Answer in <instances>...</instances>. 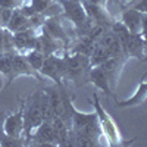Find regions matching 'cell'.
<instances>
[{"mask_svg": "<svg viewBox=\"0 0 147 147\" xmlns=\"http://www.w3.org/2000/svg\"><path fill=\"white\" fill-rule=\"evenodd\" d=\"M24 57H25V60L28 62V65L37 72H40V69L43 66V62L46 59V56L40 50H37V49H31V50L25 52L24 53Z\"/></svg>", "mask_w": 147, "mask_h": 147, "instance_id": "cell-13", "label": "cell"}, {"mask_svg": "<svg viewBox=\"0 0 147 147\" xmlns=\"http://www.w3.org/2000/svg\"><path fill=\"white\" fill-rule=\"evenodd\" d=\"M93 106H94V112L97 113V118H99L102 134H103V137H106V144H109V146H125V144L134 143L138 138V137H134L131 140H125L121 136L119 128L116 127L113 119L110 118V115L103 109V106L99 100V96L96 93L93 94Z\"/></svg>", "mask_w": 147, "mask_h": 147, "instance_id": "cell-3", "label": "cell"}, {"mask_svg": "<svg viewBox=\"0 0 147 147\" xmlns=\"http://www.w3.org/2000/svg\"><path fill=\"white\" fill-rule=\"evenodd\" d=\"M40 97H41V90H35L25 100H22V106H24V134L22 136L28 140V146H30V138H31L32 131L43 122Z\"/></svg>", "mask_w": 147, "mask_h": 147, "instance_id": "cell-5", "label": "cell"}, {"mask_svg": "<svg viewBox=\"0 0 147 147\" xmlns=\"http://www.w3.org/2000/svg\"><path fill=\"white\" fill-rule=\"evenodd\" d=\"M90 82L94 84L99 90H102L106 96H113V90L110 87L109 78L102 66H91L90 71Z\"/></svg>", "mask_w": 147, "mask_h": 147, "instance_id": "cell-9", "label": "cell"}, {"mask_svg": "<svg viewBox=\"0 0 147 147\" xmlns=\"http://www.w3.org/2000/svg\"><path fill=\"white\" fill-rule=\"evenodd\" d=\"M30 144L32 146H57L56 134L52 122H41L37 127L30 138Z\"/></svg>", "mask_w": 147, "mask_h": 147, "instance_id": "cell-7", "label": "cell"}, {"mask_svg": "<svg viewBox=\"0 0 147 147\" xmlns=\"http://www.w3.org/2000/svg\"><path fill=\"white\" fill-rule=\"evenodd\" d=\"M65 60V81H71L75 87H84L90 82V56L81 53H63Z\"/></svg>", "mask_w": 147, "mask_h": 147, "instance_id": "cell-1", "label": "cell"}, {"mask_svg": "<svg viewBox=\"0 0 147 147\" xmlns=\"http://www.w3.org/2000/svg\"><path fill=\"white\" fill-rule=\"evenodd\" d=\"M141 37L144 38L146 47H147V13H143V19H141Z\"/></svg>", "mask_w": 147, "mask_h": 147, "instance_id": "cell-18", "label": "cell"}, {"mask_svg": "<svg viewBox=\"0 0 147 147\" xmlns=\"http://www.w3.org/2000/svg\"><path fill=\"white\" fill-rule=\"evenodd\" d=\"M141 19L143 13L136 7H128L122 12L121 22L131 31V32H141Z\"/></svg>", "mask_w": 147, "mask_h": 147, "instance_id": "cell-10", "label": "cell"}, {"mask_svg": "<svg viewBox=\"0 0 147 147\" xmlns=\"http://www.w3.org/2000/svg\"><path fill=\"white\" fill-rule=\"evenodd\" d=\"M68 52V50H66ZM43 77L55 81L56 85H65V60L63 55H50L46 56L43 66L40 69Z\"/></svg>", "mask_w": 147, "mask_h": 147, "instance_id": "cell-6", "label": "cell"}, {"mask_svg": "<svg viewBox=\"0 0 147 147\" xmlns=\"http://www.w3.org/2000/svg\"><path fill=\"white\" fill-rule=\"evenodd\" d=\"M72 131H75L78 134L88 137L94 141H97L100 146V138L103 137L100 124H99V118L97 113H84L75 107V105H72Z\"/></svg>", "mask_w": 147, "mask_h": 147, "instance_id": "cell-4", "label": "cell"}, {"mask_svg": "<svg viewBox=\"0 0 147 147\" xmlns=\"http://www.w3.org/2000/svg\"><path fill=\"white\" fill-rule=\"evenodd\" d=\"M5 32H6V28H3L0 25V52H2V44H3V38H5Z\"/></svg>", "mask_w": 147, "mask_h": 147, "instance_id": "cell-20", "label": "cell"}, {"mask_svg": "<svg viewBox=\"0 0 147 147\" xmlns=\"http://www.w3.org/2000/svg\"><path fill=\"white\" fill-rule=\"evenodd\" d=\"M25 0H0V7H5V9H19Z\"/></svg>", "mask_w": 147, "mask_h": 147, "instance_id": "cell-17", "label": "cell"}, {"mask_svg": "<svg viewBox=\"0 0 147 147\" xmlns=\"http://www.w3.org/2000/svg\"><path fill=\"white\" fill-rule=\"evenodd\" d=\"M5 129H3V124H0V143H2V140L5 138Z\"/></svg>", "mask_w": 147, "mask_h": 147, "instance_id": "cell-21", "label": "cell"}, {"mask_svg": "<svg viewBox=\"0 0 147 147\" xmlns=\"http://www.w3.org/2000/svg\"><path fill=\"white\" fill-rule=\"evenodd\" d=\"M56 2L62 7V16L74 25V31L78 38L87 35L93 27V22L87 16L81 0H56Z\"/></svg>", "mask_w": 147, "mask_h": 147, "instance_id": "cell-2", "label": "cell"}, {"mask_svg": "<svg viewBox=\"0 0 147 147\" xmlns=\"http://www.w3.org/2000/svg\"><path fill=\"white\" fill-rule=\"evenodd\" d=\"M132 7L140 10L141 13H147V0H137V2L132 5Z\"/></svg>", "mask_w": 147, "mask_h": 147, "instance_id": "cell-19", "label": "cell"}, {"mask_svg": "<svg viewBox=\"0 0 147 147\" xmlns=\"http://www.w3.org/2000/svg\"><path fill=\"white\" fill-rule=\"evenodd\" d=\"M2 147H24L28 146V140L25 137H10V136H5V138L0 143Z\"/></svg>", "mask_w": 147, "mask_h": 147, "instance_id": "cell-16", "label": "cell"}, {"mask_svg": "<svg viewBox=\"0 0 147 147\" xmlns=\"http://www.w3.org/2000/svg\"><path fill=\"white\" fill-rule=\"evenodd\" d=\"M3 129H5L6 136L22 137V134H24V106L22 105L16 113H12L5 118Z\"/></svg>", "mask_w": 147, "mask_h": 147, "instance_id": "cell-8", "label": "cell"}, {"mask_svg": "<svg viewBox=\"0 0 147 147\" xmlns=\"http://www.w3.org/2000/svg\"><path fill=\"white\" fill-rule=\"evenodd\" d=\"M40 107H41V115H43V122H52L55 119V113L49 100V96L46 94L44 90H41V97H40Z\"/></svg>", "mask_w": 147, "mask_h": 147, "instance_id": "cell-15", "label": "cell"}, {"mask_svg": "<svg viewBox=\"0 0 147 147\" xmlns=\"http://www.w3.org/2000/svg\"><path fill=\"white\" fill-rule=\"evenodd\" d=\"M6 28L10 32H18L21 30H25V28H31L30 27V18L27 15H24L19 9H13L12 12V16L7 22Z\"/></svg>", "mask_w": 147, "mask_h": 147, "instance_id": "cell-12", "label": "cell"}, {"mask_svg": "<svg viewBox=\"0 0 147 147\" xmlns=\"http://www.w3.org/2000/svg\"><path fill=\"white\" fill-rule=\"evenodd\" d=\"M146 100H147V81H143V78H141L134 96H131L127 100L116 102V106L118 107H134V106L143 105Z\"/></svg>", "mask_w": 147, "mask_h": 147, "instance_id": "cell-11", "label": "cell"}, {"mask_svg": "<svg viewBox=\"0 0 147 147\" xmlns=\"http://www.w3.org/2000/svg\"><path fill=\"white\" fill-rule=\"evenodd\" d=\"M109 57H112V55H110L107 49H105L100 44H96L93 53L90 55V63H91V66H99V65L105 63Z\"/></svg>", "mask_w": 147, "mask_h": 147, "instance_id": "cell-14", "label": "cell"}]
</instances>
